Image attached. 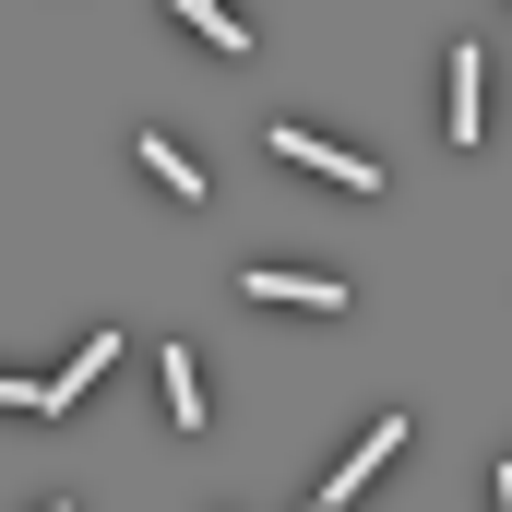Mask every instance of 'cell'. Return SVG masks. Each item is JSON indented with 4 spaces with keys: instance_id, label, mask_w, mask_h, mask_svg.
Wrapping results in <instances>:
<instances>
[{
    "instance_id": "1",
    "label": "cell",
    "mask_w": 512,
    "mask_h": 512,
    "mask_svg": "<svg viewBox=\"0 0 512 512\" xmlns=\"http://www.w3.org/2000/svg\"><path fill=\"white\" fill-rule=\"evenodd\" d=\"M274 155H286V167H322V179H334V191H382V167H370V155H346V143H322V131H274Z\"/></svg>"
},
{
    "instance_id": "2",
    "label": "cell",
    "mask_w": 512,
    "mask_h": 512,
    "mask_svg": "<svg viewBox=\"0 0 512 512\" xmlns=\"http://www.w3.org/2000/svg\"><path fill=\"white\" fill-rule=\"evenodd\" d=\"M251 298H274V310H346V286H334V274H286V262H262Z\"/></svg>"
},
{
    "instance_id": "3",
    "label": "cell",
    "mask_w": 512,
    "mask_h": 512,
    "mask_svg": "<svg viewBox=\"0 0 512 512\" xmlns=\"http://www.w3.org/2000/svg\"><path fill=\"white\" fill-rule=\"evenodd\" d=\"M393 453H405V417H382V429H370V441H358V453H346V465L322 477V501H346V489H370V477H382Z\"/></svg>"
},
{
    "instance_id": "4",
    "label": "cell",
    "mask_w": 512,
    "mask_h": 512,
    "mask_svg": "<svg viewBox=\"0 0 512 512\" xmlns=\"http://www.w3.org/2000/svg\"><path fill=\"white\" fill-rule=\"evenodd\" d=\"M131 155H143V179H155V191H167V203H203V167H191V155H179V143H167V131H143V143H131Z\"/></svg>"
},
{
    "instance_id": "5",
    "label": "cell",
    "mask_w": 512,
    "mask_h": 512,
    "mask_svg": "<svg viewBox=\"0 0 512 512\" xmlns=\"http://www.w3.org/2000/svg\"><path fill=\"white\" fill-rule=\"evenodd\" d=\"M477 84H489V60H477V48H453V108H441L453 143H477V131H489V96H477Z\"/></svg>"
},
{
    "instance_id": "6",
    "label": "cell",
    "mask_w": 512,
    "mask_h": 512,
    "mask_svg": "<svg viewBox=\"0 0 512 512\" xmlns=\"http://www.w3.org/2000/svg\"><path fill=\"white\" fill-rule=\"evenodd\" d=\"M155 382H167V417H179V429H203V358H191V346H167Z\"/></svg>"
},
{
    "instance_id": "7",
    "label": "cell",
    "mask_w": 512,
    "mask_h": 512,
    "mask_svg": "<svg viewBox=\"0 0 512 512\" xmlns=\"http://www.w3.org/2000/svg\"><path fill=\"white\" fill-rule=\"evenodd\" d=\"M179 24H191V36H203V48H227V60H239V48H251V24H239V12H227V0H179Z\"/></svg>"
},
{
    "instance_id": "8",
    "label": "cell",
    "mask_w": 512,
    "mask_h": 512,
    "mask_svg": "<svg viewBox=\"0 0 512 512\" xmlns=\"http://www.w3.org/2000/svg\"><path fill=\"white\" fill-rule=\"evenodd\" d=\"M0 405H36V382H0Z\"/></svg>"
},
{
    "instance_id": "9",
    "label": "cell",
    "mask_w": 512,
    "mask_h": 512,
    "mask_svg": "<svg viewBox=\"0 0 512 512\" xmlns=\"http://www.w3.org/2000/svg\"><path fill=\"white\" fill-rule=\"evenodd\" d=\"M48 512H72V501H48Z\"/></svg>"
},
{
    "instance_id": "10",
    "label": "cell",
    "mask_w": 512,
    "mask_h": 512,
    "mask_svg": "<svg viewBox=\"0 0 512 512\" xmlns=\"http://www.w3.org/2000/svg\"><path fill=\"white\" fill-rule=\"evenodd\" d=\"M310 512H322V501H310Z\"/></svg>"
}]
</instances>
